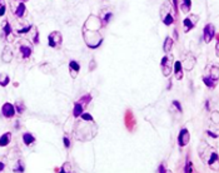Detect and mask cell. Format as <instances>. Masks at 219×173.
I'll use <instances>...</instances> for the list:
<instances>
[{"label":"cell","instance_id":"18","mask_svg":"<svg viewBox=\"0 0 219 173\" xmlns=\"http://www.w3.org/2000/svg\"><path fill=\"white\" fill-rule=\"evenodd\" d=\"M81 113H83V106H80V103H75L74 112H73L74 117H79V115H81Z\"/></svg>","mask_w":219,"mask_h":173},{"label":"cell","instance_id":"20","mask_svg":"<svg viewBox=\"0 0 219 173\" xmlns=\"http://www.w3.org/2000/svg\"><path fill=\"white\" fill-rule=\"evenodd\" d=\"M204 83H206V84H207L208 87H214V85H215V84H214L215 80H213L212 78L209 79V78H207V77H204Z\"/></svg>","mask_w":219,"mask_h":173},{"label":"cell","instance_id":"3","mask_svg":"<svg viewBox=\"0 0 219 173\" xmlns=\"http://www.w3.org/2000/svg\"><path fill=\"white\" fill-rule=\"evenodd\" d=\"M172 55H169V54H167L165 57L161 59V63H160V65H161V70H163V73H164V75L165 77H168V75H170V72H172Z\"/></svg>","mask_w":219,"mask_h":173},{"label":"cell","instance_id":"9","mask_svg":"<svg viewBox=\"0 0 219 173\" xmlns=\"http://www.w3.org/2000/svg\"><path fill=\"white\" fill-rule=\"evenodd\" d=\"M14 14H15L16 18H24L25 14H26V8H25V4H23L22 1H19L18 6L14 9Z\"/></svg>","mask_w":219,"mask_h":173},{"label":"cell","instance_id":"21","mask_svg":"<svg viewBox=\"0 0 219 173\" xmlns=\"http://www.w3.org/2000/svg\"><path fill=\"white\" fill-rule=\"evenodd\" d=\"M81 118H83L84 121H90V122H93V118H91V115L88 114V113H81Z\"/></svg>","mask_w":219,"mask_h":173},{"label":"cell","instance_id":"19","mask_svg":"<svg viewBox=\"0 0 219 173\" xmlns=\"http://www.w3.org/2000/svg\"><path fill=\"white\" fill-rule=\"evenodd\" d=\"M5 9H6L5 1H4V0H0V16H3L5 14Z\"/></svg>","mask_w":219,"mask_h":173},{"label":"cell","instance_id":"25","mask_svg":"<svg viewBox=\"0 0 219 173\" xmlns=\"http://www.w3.org/2000/svg\"><path fill=\"white\" fill-rule=\"evenodd\" d=\"M193 168H192V163H188V167L185 168V172H192Z\"/></svg>","mask_w":219,"mask_h":173},{"label":"cell","instance_id":"27","mask_svg":"<svg viewBox=\"0 0 219 173\" xmlns=\"http://www.w3.org/2000/svg\"><path fill=\"white\" fill-rule=\"evenodd\" d=\"M19 1H28V0H19Z\"/></svg>","mask_w":219,"mask_h":173},{"label":"cell","instance_id":"14","mask_svg":"<svg viewBox=\"0 0 219 173\" xmlns=\"http://www.w3.org/2000/svg\"><path fill=\"white\" fill-rule=\"evenodd\" d=\"M1 28H3L4 34L6 35V38L9 39V35L11 34V26H10V24L8 23V20H4V22H3V24H1Z\"/></svg>","mask_w":219,"mask_h":173},{"label":"cell","instance_id":"6","mask_svg":"<svg viewBox=\"0 0 219 173\" xmlns=\"http://www.w3.org/2000/svg\"><path fill=\"white\" fill-rule=\"evenodd\" d=\"M189 138H190V136H189V132L187 129H182L180 130V133H179V137H178V143H179V146L180 147H185L187 144H188V142H189Z\"/></svg>","mask_w":219,"mask_h":173},{"label":"cell","instance_id":"1","mask_svg":"<svg viewBox=\"0 0 219 173\" xmlns=\"http://www.w3.org/2000/svg\"><path fill=\"white\" fill-rule=\"evenodd\" d=\"M61 34L59 31H53L48 35V43H49V46L52 48H58L60 44H61Z\"/></svg>","mask_w":219,"mask_h":173},{"label":"cell","instance_id":"23","mask_svg":"<svg viewBox=\"0 0 219 173\" xmlns=\"http://www.w3.org/2000/svg\"><path fill=\"white\" fill-rule=\"evenodd\" d=\"M173 104H174L176 108H178V110H180V112H182V107H180V104H179L178 102H176V100H174V102H173Z\"/></svg>","mask_w":219,"mask_h":173},{"label":"cell","instance_id":"2","mask_svg":"<svg viewBox=\"0 0 219 173\" xmlns=\"http://www.w3.org/2000/svg\"><path fill=\"white\" fill-rule=\"evenodd\" d=\"M19 52L22 54V57L24 59H28L31 55L33 53V49H31V45L29 41L26 40H22V43H19Z\"/></svg>","mask_w":219,"mask_h":173},{"label":"cell","instance_id":"10","mask_svg":"<svg viewBox=\"0 0 219 173\" xmlns=\"http://www.w3.org/2000/svg\"><path fill=\"white\" fill-rule=\"evenodd\" d=\"M10 139H11V134L9 132L4 133L1 137H0V147H5L8 146V144L10 143Z\"/></svg>","mask_w":219,"mask_h":173},{"label":"cell","instance_id":"5","mask_svg":"<svg viewBox=\"0 0 219 173\" xmlns=\"http://www.w3.org/2000/svg\"><path fill=\"white\" fill-rule=\"evenodd\" d=\"M1 114L5 118H13L15 115V107H14L11 103H5L1 108Z\"/></svg>","mask_w":219,"mask_h":173},{"label":"cell","instance_id":"22","mask_svg":"<svg viewBox=\"0 0 219 173\" xmlns=\"http://www.w3.org/2000/svg\"><path fill=\"white\" fill-rule=\"evenodd\" d=\"M217 158H218V154H217V153H213V154H212V158L209 160V164H213V163L217 161Z\"/></svg>","mask_w":219,"mask_h":173},{"label":"cell","instance_id":"24","mask_svg":"<svg viewBox=\"0 0 219 173\" xmlns=\"http://www.w3.org/2000/svg\"><path fill=\"white\" fill-rule=\"evenodd\" d=\"M64 144H65V147H67V148H69V147H70V142H69V139H68L67 137L64 138Z\"/></svg>","mask_w":219,"mask_h":173},{"label":"cell","instance_id":"15","mask_svg":"<svg viewBox=\"0 0 219 173\" xmlns=\"http://www.w3.org/2000/svg\"><path fill=\"white\" fill-rule=\"evenodd\" d=\"M190 6H192V0H183L182 4V11L188 14L190 11Z\"/></svg>","mask_w":219,"mask_h":173},{"label":"cell","instance_id":"16","mask_svg":"<svg viewBox=\"0 0 219 173\" xmlns=\"http://www.w3.org/2000/svg\"><path fill=\"white\" fill-rule=\"evenodd\" d=\"M161 19H163V23L165 25H170L173 23V16H172V14L169 13V11L165 13V14H163V15H161Z\"/></svg>","mask_w":219,"mask_h":173},{"label":"cell","instance_id":"17","mask_svg":"<svg viewBox=\"0 0 219 173\" xmlns=\"http://www.w3.org/2000/svg\"><path fill=\"white\" fill-rule=\"evenodd\" d=\"M172 48H173V40H172V38L168 37L165 39V41H164V52L165 53H170Z\"/></svg>","mask_w":219,"mask_h":173},{"label":"cell","instance_id":"7","mask_svg":"<svg viewBox=\"0 0 219 173\" xmlns=\"http://www.w3.org/2000/svg\"><path fill=\"white\" fill-rule=\"evenodd\" d=\"M214 26L212 24H208L206 28H204V40H206V43H210V40L214 38Z\"/></svg>","mask_w":219,"mask_h":173},{"label":"cell","instance_id":"11","mask_svg":"<svg viewBox=\"0 0 219 173\" xmlns=\"http://www.w3.org/2000/svg\"><path fill=\"white\" fill-rule=\"evenodd\" d=\"M23 141H24V143L26 144V146H30V144H33L35 142V137L31 133H24L23 134Z\"/></svg>","mask_w":219,"mask_h":173},{"label":"cell","instance_id":"4","mask_svg":"<svg viewBox=\"0 0 219 173\" xmlns=\"http://www.w3.org/2000/svg\"><path fill=\"white\" fill-rule=\"evenodd\" d=\"M198 15H194V14H190L189 16H187L184 19V22H183V24H184V31H189L190 29H193V28L195 26L197 22H198Z\"/></svg>","mask_w":219,"mask_h":173},{"label":"cell","instance_id":"26","mask_svg":"<svg viewBox=\"0 0 219 173\" xmlns=\"http://www.w3.org/2000/svg\"><path fill=\"white\" fill-rule=\"evenodd\" d=\"M3 169H4V164H3L1 162H0V171H3Z\"/></svg>","mask_w":219,"mask_h":173},{"label":"cell","instance_id":"8","mask_svg":"<svg viewBox=\"0 0 219 173\" xmlns=\"http://www.w3.org/2000/svg\"><path fill=\"white\" fill-rule=\"evenodd\" d=\"M69 70H70V74H72L73 78H76L78 73L80 70V64L78 63L75 60H70L69 61Z\"/></svg>","mask_w":219,"mask_h":173},{"label":"cell","instance_id":"13","mask_svg":"<svg viewBox=\"0 0 219 173\" xmlns=\"http://www.w3.org/2000/svg\"><path fill=\"white\" fill-rule=\"evenodd\" d=\"M11 54H13L11 53V49H10L9 46H6L5 49H4V53H3V58H4L3 60L5 61V63H9V61L13 59V55Z\"/></svg>","mask_w":219,"mask_h":173},{"label":"cell","instance_id":"12","mask_svg":"<svg viewBox=\"0 0 219 173\" xmlns=\"http://www.w3.org/2000/svg\"><path fill=\"white\" fill-rule=\"evenodd\" d=\"M175 78L176 79H182L183 78V69H182V63L180 61H175Z\"/></svg>","mask_w":219,"mask_h":173}]
</instances>
